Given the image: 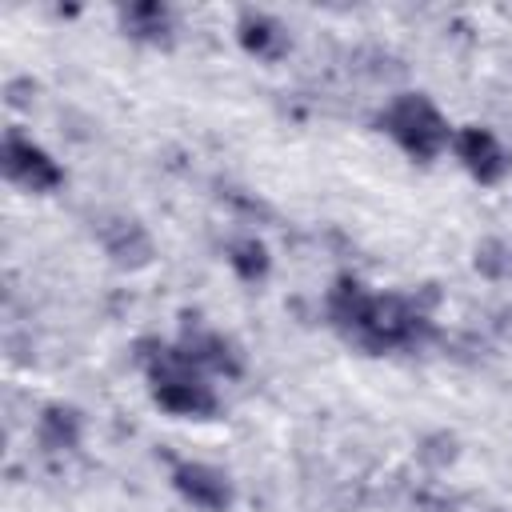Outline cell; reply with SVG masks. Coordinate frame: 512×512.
Wrapping results in <instances>:
<instances>
[{"label": "cell", "instance_id": "cell-1", "mask_svg": "<svg viewBox=\"0 0 512 512\" xmlns=\"http://www.w3.org/2000/svg\"><path fill=\"white\" fill-rule=\"evenodd\" d=\"M384 128H388L392 140H396L408 156H416V160H436V156L448 148V140H452L448 120L436 112V104H432L428 96H416V92L400 96V100L384 112Z\"/></svg>", "mask_w": 512, "mask_h": 512}, {"label": "cell", "instance_id": "cell-7", "mask_svg": "<svg viewBox=\"0 0 512 512\" xmlns=\"http://www.w3.org/2000/svg\"><path fill=\"white\" fill-rule=\"evenodd\" d=\"M240 40H244V48L248 52H260V56H272L276 52V44H280V24L276 20H268V16H244V24H240Z\"/></svg>", "mask_w": 512, "mask_h": 512}, {"label": "cell", "instance_id": "cell-5", "mask_svg": "<svg viewBox=\"0 0 512 512\" xmlns=\"http://www.w3.org/2000/svg\"><path fill=\"white\" fill-rule=\"evenodd\" d=\"M4 172L12 180H20L24 188H32V192H44V188H56L60 184V168L36 144H28L20 136H8L4 140Z\"/></svg>", "mask_w": 512, "mask_h": 512}, {"label": "cell", "instance_id": "cell-8", "mask_svg": "<svg viewBox=\"0 0 512 512\" xmlns=\"http://www.w3.org/2000/svg\"><path fill=\"white\" fill-rule=\"evenodd\" d=\"M232 268H236L244 280L264 276V268H268L264 244H260V240H244V244H236V248H232Z\"/></svg>", "mask_w": 512, "mask_h": 512}, {"label": "cell", "instance_id": "cell-2", "mask_svg": "<svg viewBox=\"0 0 512 512\" xmlns=\"http://www.w3.org/2000/svg\"><path fill=\"white\" fill-rule=\"evenodd\" d=\"M152 380H156V400L168 412H180V416H212L216 412L212 388L200 380L196 364L184 352H164L152 364Z\"/></svg>", "mask_w": 512, "mask_h": 512}, {"label": "cell", "instance_id": "cell-6", "mask_svg": "<svg viewBox=\"0 0 512 512\" xmlns=\"http://www.w3.org/2000/svg\"><path fill=\"white\" fill-rule=\"evenodd\" d=\"M172 480H176V488L192 500V504H200V508H224L228 504V480L216 472V468H208V464H180L176 472H172Z\"/></svg>", "mask_w": 512, "mask_h": 512}, {"label": "cell", "instance_id": "cell-3", "mask_svg": "<svg viewBox=\"0 0 512 512\" xmlns=\"http://www.w3.org/2000/svg\"><path fill=\"white\" fill-rule=\"evenodd\" d=\"M352 324H356V332L368 340V344H376V348H388V344H400V340H408L412 336V328H416V316L396 300V296H352V304H348V312H344Z\"/></svg>", "mask_w": 512, "mask_h": 512}, {"label": "cell", "instance_id": "cell-4", "mask_svg": "<svg viewBox=\"0 0 512 512\" xmlns=\"http://www.w3.org/2000/svg\"><path fill=\"white\" fill-rule=\"evenodd\" d=\"M456 152H460L464 168L480 184H496L508 172V152L500 148V140L488 128H464V132H456Z\"/></svg>", "mask_w": 512, "mask_h": 512}, {"label": "cell", "instance_id": "cell-9", "mask_svg": "<svg viewBox=\"0 0 512 512\" xmlns=\"http://www.w3.org/2000/svg\"><path fill=\"white\" fill-rule=\"evenodd\" d=\"M124 24L136 36H156V32H164V8L160 4H136L124 12Z\"/></svg>", "mask_w": 512, "mask_h": 512}]
</instances>
